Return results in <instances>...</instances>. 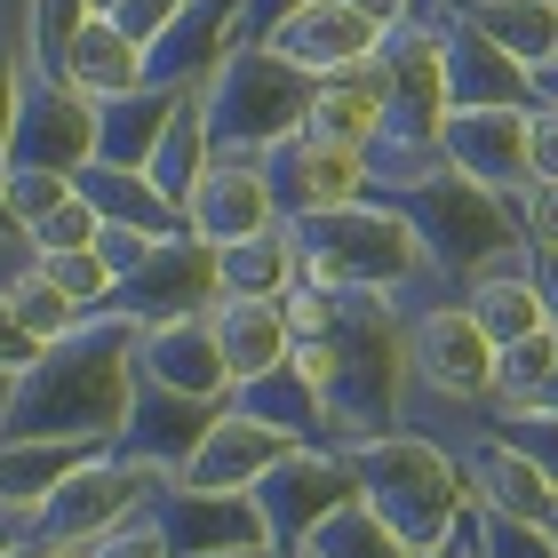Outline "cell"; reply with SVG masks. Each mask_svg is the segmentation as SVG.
Instances as JSON below:
<instances>
[{
	"instance_id": "47",
	"label": "cell",
	"mask_w": 558,
	"mask_h": 558,
	"mask_svg": "<svg viewBox=\"0 0 558 558\" xmlns=\"http://www.w3.org/2000/svg\"><path fill=\"white\" fill-rule=\"evenodd\" d=\"M351 9H360V16H375V24L391 33V24H408V16L423 9V0H351Z\"/></svg>"
},
{
	"instance_id": "46",
	"label": "cell",
	"mask_w": 558,
	"mask_h": 558,
	"mask_svg": "<svg viewBox=\"0 0 558 558\" xmlns=\"http://www.w3.org/2000/svg\"><path fill=\"white\" fill-rule=\"evenodd\" d=\"M535 288H543V312L558 327V247H535Z\"/></svg>"
},
{
	"instance_id": "16",
	"label": "cell",
	"mask_w": 558,
	"mask_h": 558,
	"mask_svg": "<svg viewBox=\"0 0 558 558\" xmlns=\"http://www.w3.org/2000/svg\"><path fill=\"white\" fill-rule=\"evenodd\" d=\"M526 112L535 105H463V112H447L439 160L478 175V184L502 192V199H519V184L535 175L526 168Z\"/></svg>"
},
{
	"instance_id": "7",
	"label": "cell",
	"mask_w": 558,
	"mask_h": 558,
	"mask_svg": "<svg viewBox=\"0 0 558 558\" xmlns=\"http://www.w3.org/2000/svg\"><path fill=\"white\" fill-rule=\"evenodd\" d=\"M184 471L151 463V454H88V463H72L57 487H48V502L33 511V535L40 543H105L112 526L144 519L151 502H160Z\"/></svg>"
},
{
	"instance_id": "49",
	"label": "cell",
	"mask_w": 558,
	"mask_h": 558,
	"mask_svg": "<svg viewBox=\"0 0 558 558\" xmlns=\"http://www.w3.org/2000/svg\"><path fill=\"white\" fill-rule=\"evenodd\" d=\"M40 558H96L88 543H40Z\"/></svg>"
},
{
	"instance_id": "43",
	"label": "cell",
	"mask_w": 558,
	"mask_h": 558,
	"mask_svg": "<svg viewBox=\"0 0 558 558\" xmlns=\"http://www.w3.org/2000/svg\"><path fill=\"white\" fill-rule=\"evenodd\" d=\"M151 247H160V232H136V223H105V232H96V256L112 264V279H129Z\"/></svg>"
},
{
	"instance_id": "26",
	"label": "cell",
	"mask_w": 558,
	"mask_h": 558,
	"mask_svg": "<svg viewBox=\"0 0 558 558\" xmlns=\"http://www.w3.org/2000/svg\"><path fill=\"white\" fill-rule=\"evenodd\" d=\"M208 160H216V136H208V96H199V81L175 96V112H168V129H160V144H151V160H144V175L160 184L175 208L199 192V175H208Z\"/></svg>"
},
{
	"instance_id": "35",
	"label": "cell",
	"mask_w": 558,
	"mask_h": 558,
	"mask_svg": "<svg viewBox=\"0 0 558 558\" xmlns=\"http://www.w3.org/2000/svg\"><path fill=\"white\" fill-rule=\"evenodd\" d=\"M240 408H256L264 423L295 430V439H312V430H327V423H319V391L303 384L295 367H271L264 384H240Z\"/></svg>"
},
{
	"instance_id": "10",
	"label": "cell",
	"mask_w": 558,
	"mask_h": 558,
	"mask_svg": "<svg viewBox=\"0 0 558 558\" xmlns=\"http://www.w3.org/2000/svg\"><path fill=\"white\" fill-rule=\"evenodd\" d=\"M105 144V120H96V96H81L72 81H24V112H16V144L9 168H64L81 175Z\"/></svg>"
},
{
	"instance_id": "5",
	"label": "cell",
	"mask_w": 558,
	"mask_h": 558,
	"mask_svg": "<svg viewBox=\"0 0 558 558\" xmlns=\"http://www.w3.org/2000/svg\"><path fill=\"white\" fill-rule=\"evenodd\" d=\"M199 96H208V136H216V151H247V160H264L271 144H288L303 120H312L319 72L288 64L271 40H240L232 57L199 81Z\"/></svg>"
},
{
	"instance_id": "39",
	"label": "cell",
	"mask_w": 558,
	"mask_h": 558,
	"mask_svg": "<svg viewBox=\"0 0 558 558\" xmlns=\"http://www.w3.org/2000/svg\"><path fill=\"white\" fill-rule=\"evenodd\" d=\"M511 208H519V232H526V247H558V175H526Z\"/></svg>"
},
{
	"instance_id": "42",
	"label": "cell",
	"mask_w": 558,
	"mask_h": 558,
	"mask_svg": "<svg viewBox=\"0 0 558 558\" xmlns=\"http://www.w3.org/2000/svg\"><path fill=\"white\" fill-rule=\"evenodd\" d=\"M175 16H184V0H120V9H112V24H120V33H129V40H144V57H151V40H160Z\"/></svg>"
},
{
	"instance_id": "33",
	"label": "cell",
	"mask_w": 558,
	"mask_h": 558,
	"mask_svg": "<svg viewBox=\"0 0 558 558\" xmlns=\"http://www.w3.org/2000/svg\"><path fill=\"white\" fill-rule=\"evenodd\" d=\"M0 295H9V312H16V327H24L33 343H57V336H72V327L88 319L81 303H72V295L57 288V279L40 271V264H24V271H16L9 288H0Z\"/></svg>"
},
{
	"instance_id": "21",
	"label": "cell",
	"mask_w": 558,
	"mask_h": 558,
	"mask_svg": "<svg viewBox=\"0 0 558 558\" xmlns=\"http://www.w3.org/2000/svg\"><path fill=\"white\" fill-rule=\"evenodd\" d=\"M471 495L487 502V511H511V519H535V526L558 519V471L526 439H487L478 447L471 454Z\"/></svg>"
},
{
	"instance_id": "55",
	"label": "cell",
	"mask_w": 558,
	"mask_h": 558,
	"mask_svg": "<svg viewBox=\"0 0 558 558\" xmlns=\"http://www.w3.org/2000/svg\"><path fill=\"white\" fill-rule=\"evenodd\" d=\"M550 526H558V519H550Z\"/></svg>"
},
{
	"instance_id": "3",
	"label": "cell",
	"mask_w": 558,
	"mask_h": 558,
	"mask_svg": "<svg viewBox=\"0 0 558 558\" xmlns=\"http://www.w3.org/2000/svg\"><path fill=\"white\" fill-rule=\"evenodd\" d=\"M351 478H360V495L375 502V511L391 519V535L408 543L415 558L423 550H447L454 535H463L471 519V471L454 463L447 447L415 439V430H367V439L343 447Z\"/></svg>"
},
{
	"instance_id": "54",
	"label": "cell",
	"mask_w": 558,
	"mask_h": 558,
	"mask_svg": "<svg viewBox=\"0 0 558 558\" xmlns=\"http://www.w3.org/2000/svg\"><path fill=\"white\" fill-rule=\"evenodd\" d=\"M423 558H463V550H454V543H447V550H423Z\"/></svg>"
},
{
	"instance_id": "53",
	"label": "cell",
	"mask_w": 558,
	"mask_h": 558,
	"mask_svg": "<svg viewBox=\"0 0 558 558\" xmlns=\"http://www.w3.org/2000/svg\"><path fill=\"white\" fill-rule=\"evenodd\" d=\"M88 9H96V16H112V9H120V0H88Z\"/></svg>"
},
{
	"instance_id": "15",
	"label": "cell",
	"mask_w": 558,
	"mask_h": 558,
	"mask_svg": "<svg viewBox=\"0 0 558 558\" xmlns=\"http://www.w3.org/2000/svg\"><path fill=\"white\" fill-rule=\"evenodd\" d=\"M256 40H271L288 64H303V72H319V81H327V72L375 57V48H384V24L360 16L351 0H295V9H279Z\"/></svg>"
},
{
	"instance_id": "30",
	"label": "cell",
	"mask_w": 558,
	"mask_h": 558,
	"mask_svg": "<svg viewBox=\"0 0 558 558\" xmlns=\"http://www.w3.org/2000/svg\"><path fill=\"white\" fill-rule=\"evenodd\" d=\"M175 96H184V88L144 81L136 96H112V105H96V120H105V144H96V160L144 168V160H151V144H160V129H168V112H175Z\"/></svg>"
},
{
	"instance_id": "50",
	"label": "cell",
	"mask_w": 558,
	"mask_h": 558,
	"mask_svg": "<svg viewBox=\"0 0 558 558\" xmlns=\"http://www.w3.org/2000/svg\"><path fill=\"white\" fill-rule=\"evenodd\" d=\"M192 558H279V550H192Z\"/></svg>"
},
{
	"instance_id": "9",
	"label": "cell",
	"mask_w": 558,
	"mask_h": 558,
	"mask_svg": "<svg viewBox=\"0 0 558 558\" xmlns=\"http://www.w3.org/2000/svg\"><path fill=\"white\" fill-rule=\"evenodd\" d=\"M264 175H271L279 216L303 223V216L343 208V199H367L375 160H367V151H351V144H327V136H312V129H295L288 144H271V151H264Z\"/></svg>"
},
{
	"instance_id": "23",
	"label": "cell",
	"mask_w": 558,
	"mask_h": 558,
	"mask_svg": "<svg viewBox=\"0 0 558 558\" xmlns=\"http://www.w3.org/2000/svg\"><path fill=\"white\" fill-rule=\"evenodd\" d=\"M208 399H184V391H160V384H144L136 375V399H129V423H120V447L129 454H151V463H168V471H184L192 463V447H199V430H208Z\"/></svg>"
},
{
	"instance_id": "19",
	"label": "cell",
	"mask_w": 558,
	"mask_h": 558,
	"mask_svg": "<svg viewBox=\"0 0 558 558\" xmlns=\"http://www.w3.org/2000/svg\"><path fill=\"white\" fill-rule=\"evenodd\" d=\"M439 48H447V105H543L535 72H526L519 57H502V48L478 33L471 16L439 24Z\"/></svg>"
},
{
	"instance_id": "31",
	"label": "cell",
	"mask_w": 558,
	"mask_h": 558,
	"mask_svg": "<svg viewBox=\"0 0 558 558\" xmlns=\"http://www.w3.org/2000/svg\"><path fill=\"white\" fill-rule=\"evenodd\" d=\"M295 558H415V550L391 535V519L375 511L367 495H351V502H336V511H327L312 535H303Z\"/></svg>"
},
{
	"instance_id": "32",
	"label": "cell",
	"mask_w": 558,
	"mask_h": 558,
	"mask_svg": "<svg viewBox=\"0 0 558 558\" xmlns=\"http://www.w3.org/2000/svg\"><path fill=\"white\" fill-rule=\"evenodd\" d=\"M88 0H24V64L40 72V81H64V64H72V40L88 33Z\"/></svg>"
},
{
	"instance_id": "41",
	"label": "cell",
	"mask_w": 558,
	"mask_h": 558,
	"mask_svg": "<svg viewBox=\"0 0 558 558\" xmlns=\"http://www.w3.org/2000/svg\"><path fill=\"white\" fill-rule=\"evenodd\" d=\"M88 550H96V558H175V543L160 535V519H151V511L129 519V526H112V535L88 543Z\"/></svg>"
},
{
	"instance_id": "44",
	"label": "cell",
	"mask_w": 558,
	"mask_h": 558,
	"mask_svg": "<svg viewBox=\"0 0 558 558\" xmlns=\"http://www.w3.org/2000/svg\"><path fill=\"white\" fill-rule=\"evenodd\" d=\"M526 168L558 175V96H543V105L526 112Z\"/></svg>"
},
{
	"instance_id": "27",
	"label": "cell",
	"mask_w": 558,
	"mask_h": 558,
	"mask_svg": "<svg viewBox=\"0 0 558 558\" xmlns=\"http://www.w3.org/2000/svg\"><path fill=\"white\" fill-rule=\"evenodd\" d=\"M64 81L96 96V105H112V96H136L151 81V57H144V40H129L112 16H88V33L72 40V64H64Z\"/></svg>"
},
{
	"instance_id": "20",
	"label": "cell",
	"mask_w": 558,
	"mask_h": 558,
	"mask_svg": "<svg viewBox=\"0 0 558 558\" xmlns=\"http://www.w3.org/2000/svg\"><path fill=\"white\" fill-rule=\"evenodd\" d=\"M463 303H471V319L502 343H519V336H535V327H550L543 312V288H535V247H502V256H487L471 279H463Z\"/></svg>"
},
{
	"instance_id": "11",
	"label": "cell",
	"mask_w": 558,
	"mask_h": 558,
	"mask_svg": "<svg viewBox=\"0 0 558 558\" xmlns=\"http://www.w3.org/2000/svg\"><path fill=\"white\" fill-rule=\"evenodd\" d=\"M408 360L415 384L439 399H495V336L471 319V303H439V312L408 319Z\"/></svg>"
},
{
	"instance_id": "28",
	"label": "cell",
	"mask_w": 558,
	"mask_h": 558,
	"mask_svg": "<svg viewBox=\"0 0 558 558\" xmlns=\"http://www.w3.org/2000/svg\"><path fill=\"white\" fill-rule=\"evenodd\" d=\"M81 192L96 199V216H105V223H136V232H192V223H184V208H175V199L160 192V184H151V175L144 168H120V160H88L81 168Z\"/></svg>"
},
{
	"instance_id": "29",
	"label": "cell",
	"mask_w": 558,
	"mask_h": 558,
	"mask_svg": "<svg viewBox=\"0 0 558 558\" xmlns=\"http://www.w3.org/2000/svg\"><path fill=\"white\" fill-rule=\"evenodd\" d=\"M463 16L526 72L558 64V0H463Z\"/></svg>"
},
{
	"instance_id": "12",
	"label": "cell",
	"mask_w": 558,
	"mask_h": 558,
	"mask_svg": "<svg viewBox=\"0 0 558 558\" xmlns=\"http://www.w3.org/2000/svg\"><path fill=\"white\" fill-rule=\"evenodd\" d=\"M288 447H303L295 430H279V423H264L256 408L223 399V408L208 415V430H199L192 463H184V487H199V495H247Z\"/></svg>"
},
{
	"instance_id": "2",
	"label": "cell",
	"mask_w": 558,
	"mask_h": 558,
	"mask_svg": "<svg viewBox=\"0 0 558 558\" xmlns=\"http://www.w3.org/2000/svg\"><path fill=\"white\" fill-rule=\"evenodd\" d=\"M408 384H415V360H408V319L391 312V295H375V288H336L319 423H336L343 439L391 430Z\"/></svg>"
},
{
	"instance_id": "17",
	"label": "cell",
	"mask_w": 558,
	"mask_h": 558,
	"mask_svg": "<svg viewBox=\"0 0 558 558\" xmlns=\"http://www.w3.org/2000/svg\"><path fill=\"white\" fill-rule=\"evenodd\" d=\"M151 519H160V535L175 543V558H192V550H279L264 511H256V495H199V487L175 478V487L151 502Z\"/></svg>"
},
{
	"instance_id": "1",
	"label": "cell",
	"mask_w": 558,
	"mask_h": 558,
	"mask_svg": "<svg viewBox=\"0 0 558 558\" xmlns=\"http://www.w3.org/2000/svg\"><path fill=\"white\" fill-rule=\"evenodd\" d=\"M136 343H144V319H129L120 303L88 312L72 336L40 343V360L9 391L0 439H88V447L120 439L136 399Z\"/></svg>"
},
{
	"instance_id": "24",
	"label": "cell",
	"mask_w": 558,
	"mask_h": 558,
	"mask_svg": "<svg viewBox=\"0 0 558 558\" xmlns=\"http://www.w3.org/2000/svg\"><path fill=\"white\" fill-rule=\"evenodd\" d=\"M216 343H223V367H232V391L240 384H264L271 367H288V319H279V303H256V295H216Z\"/></svg>"
},
{
	"instance_id": "6",
	"label": "cell",
	"mask_w": 558,
	"mask_h": 558,
	"mask_svg": "<svg viewBox=\"0 0 558 558\" xmlns=\"http://www.w3.org/2000/svg\"><path fill=\"white\" fill-rule=\"evenodd\" d=\"M399 208H408V223L423 232V247H430V271H478L487 256H502V247H519L526 232H519V208L502 192H487L478 175H463V168H423V175H408V184L391 192Z\"/></svg>"
},
{
	"instance_id": "38",
	"label": "cell",
	"mask_w": 558,
	"mask_h": 558,
	"mask_svg": "<svg viewBox=\"0 0 558 558\" xmlns=\"http://www.w3.org/2000/svg\"><path fill=\"white\" fill-rule=\"evenodd\" d=\"M96 232H105V216H96L88 192H72L64 208H48L33 223V256H57V247H96Z\"/></svg>"
},
{
	"instance_id": "14",
	"label": "cell",
	"mask_w": 558,
	"mask_h": 558,
	"mask_svg": "<svg viewBox=\"0 0 558 558\" xmlns=\"http://www.w3.org/2000/svg\"><path fill=\"white\" fill-rule=\"evenodd\" d=\"M120 312L129 319H175V312H208L216 303V240H199V232H168L151 256L120 279Z\"/></svg>"
},
{
	"instance_id": "37",
	"label": "cell",
	"mask_w": 558,
	"mask_h": 558,
	"mask_svg": "<svg viewBox=\"0 0 558 558\" xmlns=\"http://www.w3.org/2000/svg\"><path fill=\"white\" fill-rule=\"evenodd\" d=\"M72 192H81V175H64V168H0V199H9V216L24 232H33L48 208H64Z\"/></svg>"
},
{
	"instance_id": "8",
	"label": "cell",
	"mask_w": 558,
	"mask_h": 558,
	"mask_svg": "<svg viewBox=\"0 0 558 558\" xmlns=\"http://www.w3.org/2000/svg\"><path fill=\"white\" fill-rule=\"evenodd\" d=\"M247 495H256V511H264V526H271V543L295 558V550H303V535H312V526L336 511V502L360 495V478H351L343 454H327V447L303 439V447L279 454V463H271Z\"/></svg>"
},
{
	"instance_id": "45",
	"label": "cell",
	"mask_w": 558,
	"mask_h": 558,
	"mask_svg": "<svg viewBox=\"0 0 558 558\" xmlns=\"http://www.w3.org/2000/svg\"><path fill=\"white\" fill-rule=\"evenodd\" d=\"M33 360H40V343H33V336H24V327H16L9 295H0V375H24Z\"/></svg>"
},
{
	"instance_id": "25",
	"label": "cell",
	"mask_w": 558,
	"mask_h": 558,
	"mask_svg": "<svg viewBox=\"0 0 558 558\" xmlns=\"http://www.w3.org/2000/svg\"><path fill=\"white\" fill-rule=\"evenodd\" d=\"M295 279H303V264H295V223H288V216L264 223V232H247V240H223V247H216V295L279 303Z\"/></svg>"
},
{
	"instance_id": "4",
	"label": "cell",
	"mask_w": 558,
	"mask_h": 558,
	"mask_svg": "<svg viewBox=\"0 0 558 558\" xmlns=\"http://www.w3.org/2000/svg\"><path fill=\"white\" fill-rule=\"evenodd\" d=\"M295 264H303V279H319V288L391 295V288H408V279L430 271V247H423V232L408 223L399 199H343V208L295 223Z\"/></svg>"
},
{
	"instance_id": "13",
	"label": "cell",
	"mask_w": 558,
	"mask_h": 558,
	"mask_svg": "<svg viewBox=\"0 0 558 558\" xmlns=\"http://www.w3.org/2000/svg\"><path fill=\"white\" fill-rule=\"evenodd\" d=\"M216 312V303H208ZM208 312H175V319H151L144 343H136V375L160 391H184V399H208L223 408L232 399V367H223V343H216V319Z\"/></svg>"
},
{
	"instance_id": "18",
	"label": "cell",
	"mask_w": 558,
	"mask_h": 558,
	"mask_svg": "<svg viewBox=\"0 0 558 558\" xmlns=\"http://www.w3.org/2000/svg\"><path fill=\"white\" fill-rule=\"evenodd\" d=\"M184 223H192L199 240H216V247L279 223V199H271L264 160H247V151H216L208 175H199V192L184 199Z\"/></svg>"
},
{
	"instance_id": "34",
	"label": "cell",
	"mask_w": 558,
	"mask_h": 558,
	"mask_svg": "<svg viewBox=\"0 0 558 558\" xmlns=\"http://www.w3.org/2000/svg\"><path fill=\"white\" fill-rule=\"evenodd\" d=\"M550 367H558V327H535V336L502 343V360H495V399H502V415H526V408H535L543 384H550Z\"/></svg>"
},
{
	"instance_id": "51",
	"label": "cell",
	"mask_w": 558,
	"mask_h": 558,
	"mask_svg": "<svg viewBox=\"0 0 558 558\" xmlns=\"http://www.w3.org/2000/svg\"><path fill=\"white\" fill-rule=\"evenodd\" d=\"M535 88H543V96H558V64H543V72H535Z\"/></svg>"
},
{
	"instance_id": "52",
	"label": "cell",
	"mask_w": 558,
	"mask_h": 558,
	"mask_svg": "<svg viewBox=\"0 0 558 558\" xmlns=\"http://www.w3.org/2000/svg\"><path fill=\"white\" fill-rule=\"evenodd\" d=\"M0 232H24V223H16V216H9V199H0ZM24 240H33V232H24Z\"/></svg>"
},
{
	"instance_id": "36",
	"label": "cell",
	"mask_w": 558,
	"mask_h": 558,
	"mask_svg": "<svg viewBox=\"0 0 558 558\" xmlns=\"http://www.w3.org/2000/svg\"><path fill=\"white\" fill-rule=\"evenodd\" d=\"M48 279H57V288L81 303V312H105V303L120 295V279H112V264L96 256V247H57V256H33Z\"/></svg>"
},
{
	"instance_id": "22",
	"label": "cell",
	"mask_w": 558,
	"mask_h": 558,
	"mask_svg": "<svg viewBox=\"0 0 558 558\" xmlns=\"http://www.w3.org/2000/svg\"><path fill=\"white\" fill-rule=\"evenodd\" d=\"M384 105H391V81H384V57H360L343 72H327L319 96H312V120L303 129L327 136V144H351V151H375L384 136Z\"/></svg>"
},
{
	"instance_id": "48",
	"label": "cell",
	"mask_w": 558,
	"mask_h": 558,
	"mask_svg": "<svg viewBox=\"0 0 558 558\" xmlns=\"http://www.w3.org/2000/svg\"><path fill=\"white\" fill-rule=\"evenodd\" d=\"M526 415H558V367H550V384H543V399H535Z\"/></svg>"
},
{
	"instance_id": "40",
	"label": "cell",
	"mask_w": 558,
	"mask_h": 558,
	"mask_svg": "<svg viewBox=\"0 0 558 558\" xmlns=\"http://www.w3.org/2000/svg\"><path fill=\"white\" fill-rule=\"evenodd\" d=\"M24 48H9V24H0V168H9V144H16V112H24Z\"/></svg>"
}]
</instances>
